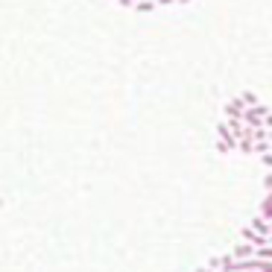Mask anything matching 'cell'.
I'll list each match as a JSON object with an SVG mask.
<instances>
[{"instance_id":"obj_1","label":"cell","mask_w":272,"mask_h":272,"mask_svg":"<svg viewBox=\"0 0 272 272\" xmlns=\"http://www.w3.org/2000/svg\"><path fill=\"white\" fill-rule=\"evenodd\" d=\"M217 135H219V141H217V152H219V155L237 152V138L231 135V129H228V123H225V120L217 126Z\"/></svg>"},{"instance_id":"obj_2","label":"cell","mask_w":272,"mask_h":272,"mask_svg":"<svg viewBox=\"0 0 272 272\" xmlns=\"http://www.w3.org/2000/svg\"><path fill=\"white\" fill-rule=\"evenodd\" d=\"M267 114H270V106L258 103V106H246L240 120L246 123V126H252V129H258V126H264V117H267Z\"/></svg>"},{"instance_id":"obj_3","label":"cell","mask_w":272,"mask_h":272,"mask_svg":"<svg viewBox=\"0 0 272 272\" xmlns=\"http://www.w3.org/2000/svg\"><path fill=\"white\" fill-rule=\"evenodd\" d=\"M243 111H246V103H243V97H231V100L225 103V120H240Z\"/></svg>"},{"instance_id":"obj_4","label":"cell","mask_w":272,"mask_h":272,"mask_svg":"<svg viewBox=\"0 0 272 272\" xmlns=\"http://www.w3.org/2000/svg\"><path fill=\"white\" fill-rule=\"evenodd\" d=\"M255 249L258 246H252V243H246V240H240L234 249H231V255L237 258V261H243V258H255Z\"/></svg>"},{"instance_id":"obj_5","label":"cell","mask_w":272,"mask_h":272,"mask_svg":"<svg viewBox=\"0 0 272 272\" xmlns=\"http://www.w3.org/2000/svg\"><path fill=\"white\" fill-rule=\"evenodd\" d=\"M249 228H255V231H258L261 237H267V234H270V222H267L264 217H258V214L252 217V222H249Z\"/></svg>"},{"instance_id":"obj_6","label":"cell","mask_w":272,"mask_h":272,"mask_svg":"<svg viewBox=\"0 0 272 272\" xmlns=\"http://www.w3.org/2000/svg\"><path fill=\"white\" fill-rule=\"evenodd\" d=\"M255 258H258V261H272V246L270 243L258 246V249H255Z\"/></svg>"},{"instance_id":"obj_7","label":"cell","mask_w":272,"mask_h":272,"mask_svg":"<svg viewBox=\"0 0 272 272\" xmlns=\"http://www.w3.org/2000/svg\"><path fill=\"white\" fill-rule=\"evenodd\" d=\"M132 9H135V12H152V9H158V6H155V0H138Z\"/></svg>"},{"instance_id":"obj_8","label":"cell","mask_w":272,"mask_h":272,"mask_svg":"<svg viewBox=\"0 0 272 272\" xmlns=\"http://www.w3.org/2000/svg\"><path fill=\"white\" fill-rule=\"evenodd\" d=\"M237 152H243V155H255V144H252V141H237Z\"/></svg>"},{"instance_id":"obj_9","label":"cell","mask_w":272,"mask_h":272,"mask_svg":"<svg viewBox=\"0 0 272 272\" xmlns=\"http://www.w3.org/2000/svg\"><path fill=\"white\" fill-rule=\"evenodd\" d=\"M240 97H243V103H246V106H258V103H261V100H258V94H255V91H243Z\"/></svg>"},{"instance_id":"obj_10","label":"cell","mask_w":272,"mask_h":272,"mask_svg":"<svg viewBox=\"0 0 272 272\" xmlns=\"http://www.w3.org/2000/svg\"><path fill=\"white\" fill-rule=\"evenodd\" d=\"M258 158H261V164H264V167H270V170H272V152H264V155H258Z\"/></svg>"},{"instance_id":"obj_11","label":"cell","mask_w":272,"mask_h":272,"mask_svg":"<svg viewBox=\"0 0 272 272\" xmlns=\"http://www.w3.org/2000/svg\"><path fill=\"white\" fill-rule=\"evenodd\" d=\"M258 272H272V261H261L258 264Z\"/></svg>"},{"instance_id":"obj_12","label":"cell","mask_w":272,"mask_h":272,"mask_svg":"<svg viewBox=\"0 0 272 272\" xmlns=\"http://www.w3.org/2000/svg\"><path fill=\"white\" fill-rule=\"evenodd\" d=\"M264 187H267V190H272V170L264 176Z\"/></svg>"},{"instance_id":"obj_13","label":"cell","mask_w":272,"mask_h":272,"mask_svg":"<svg viewBox=\"0 0 272 272\" xmlns=\"http://www.w3.org/2000/svg\"><path fill=\"white\" fill-rule=\"evenodd\" d=\"M176 0H155V6H173Z\"/></svg>"},{"instance_id":"obj_14","label":"cell","mask_w":272,"mask_h":272,"mask_svg":"<svg viewBox=\"0 0 272 272\" xmlns=\"http://www.w3.org/2000/svg\"><path fill=\"white\" fill-rule=\"evenodd\" d=\"M264 126H267V129H270V126H272V111H270V114H267V117H264Z\"/></svg>"},{"instance_id":"obj_15","label":"cell","mask_w":272,"mask_h":272,"mask_svg":"<svg viewBox=\"0 0 272 272\" xmlns=\"http://www.w3.org/2000/svg\"><path fill=\"white\" fill-rule=\"evenodd\" d=\"M267 243L272 246V222H270V234H267Z\"/></svg>"},{"instance_id":"obj_16","label":"cell","mask_w":272,"mask_h":272,"mask_svg":"<svg viewBox=\"0 0 272 272\" xmlns=\"http://www.w3.org/2000/svg\"><path fill=\"white\" fill-rule=\"evenodd\" d=\"M196 272H217V270H208V267H199Z\"/></svg>"},{"instance_id":"obj_17","label":"cell","mask_w":272,"mask_h":272,"mask_svg":"<svg viewBox=\"0 0 272 272\" xmlns=\"http://www.w3.org/2000/svg\"><path fill=\"white\" fill-rule=\"evenodd\" d=\"M176 3H193V0H176Z\"/></svg>"}]
</instances>
